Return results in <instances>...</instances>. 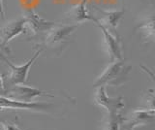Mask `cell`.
<instances>
[{"mask_svg":"<svg viewBox=\"0 0 155 130\" xmlns=\"http://www.w3.org/2000/svg\"><path fill=\"white\" fill-rule=\"evenodd\" d=\"M86 1L87 0H81V2H79L73 7L71 10L69 11V16L68 18L71 21L75 22L76 23H82L87 21H95V18L89 15V13L87 12L86 9Z\"/></svg>","mask_w":155,"mask_h":130,"instance_id":"obj_12","label":"cell"},{"mask_svg":"<svg viewBox=\"0 0 155 130\" xmlns=\"http://www.w3.org/2000/svg\"><path fill=\"white\" fill-rule=\"evenodd\" d=\"M3 50H6V49H3V48L0 47V61L1 60H4L6 57H5V55H4V52H3Z\"/></svg>","mask_w":155,"mask_h":130,"instance_id":"obj_17","label":"cell"},{"mask_svg":"<svg viewBox=\"0 0 155 130\" xmlns=\"http://www.w3.org/2000/svg\"><path fill=\"white\" fill-rule=\"evenodd\" d=\"M5 94H6L5 96H7L9 98L22 101V102H32L36 97H40V96H47V97L51 98L54 97V95L50 94L46 91H42L23 85H13V88L7 90V92Z\"/></svg>","mask_w":155,"mask_h":130,"instance_id":"obj_8","label":"cell"},{"mask_svg":"<svg viewBox=\"0 0 155 130\" xmlns=\"http://www.w3.org/2000/svg\"><path fill=\"white\" fill-rule=\"evenodd\" d=\"M101 14V18L100 20H96L100 25H104L105 27L109 28L110 30H115L117 27L120 20L122 18L125 10H120V11H104V10H99Z\"/></svg>","mask_w":155,"mask_h":130,"instance_id":"obj_11","label":"cell"},{"mask_svg":"<svg viewBox=\"0 0 155 130\" xmlns=\"http://www.w3.org/2000/svg\"><path fill=\"white\" fill-rule=\"evenodd\" d=\"M27 32H31L32 34H38L41 32H48L55 25V22H48L45 18L38 16L34 11H28L25 16Z\"/></svg>","mask_w":155,"mask_h":130,"instance_id":"obj_10","label":"cell"},{"mask_svg":"<svg viewBox=\"0 0 155 130\" xmlns=\"http://www.w3.org/2000/svg\"><path fill=\"white\" fill-rule=\"evenodd\" d=\"M44 49L38 50L34 55L29 59L26 63L22 65H15L11 63L7 58H5L4 61L6 62V64L9 66L10 68V73L8 75V82L11 85H24L27 82L28 78V73L30 70V67L32 64L36 61L37 57L40 55L43 52Z\"/></svg>","mask_w":155,"mask_h":130,"instance_id":"obj_4","label":"cell"},{"mask_svg":"<svg viewBox=\"0 0 155 130\" xmlns=\"http://www.w3.org/2000/svg\"><path fill=\"white\" fill-rule=\"evenodd\" d=\"M0 16H1L2 18L5 17V11H4L3 0H0Z\"/></svg>","mask_w":155,"mask_h":130,"instance_id":"obj_16","label":"cell"},{"mask_svg":"<svg viewBox=\"0 0 155 130\" xmlns=\"http://www.w3.org/2000/svg\"><path fill=\"white\" fill-rule=\"evenodd\" d=\"M4 90V82H3V77L0 75V91Z\"/></svg>","mask_w":155,"mask_h":130,"instance_id":"obj_18","label":"cell"},{"mask_svg":"<svg viewBox=\"0 0 155 130\" xmlns=\"http://www.w3.org/2000/svg\"><path fill=\"white\" fill-rule=\"evenodd\" d=\"M55 105L47 102H22L7 96L0 95V110H26L36 113L51 114Z\"/></svg>","mask_w":155,"mask_h":130,"instance_id":"obj_2","label":"cell"},{"mask_svg":"<svg viewBox=\"0 0 155 130\" xmlns=\"http://www.w3.org/2000/svg\"><path fill=\"white\" fill-rule=\"evenodd\" d=\"M136 29H139L142 33L143 39L153 42L155 38V31H154V18L153 16H150L149 18H145L144 21L140 22Z\"/></svg>","mask_w":155,"mask_h":130,"instance_id":"obj_13","label":"cell"},{"mask_svg":"<svg viewBox=\"0 0 155 130\" xmlns=\"http://www.w3.org/2000/svg\"><path fill=\"white\" fill-rule=\"evenodd\" d=\"M95 103L104 108L108 113L120 112L124 108V101L121 97L113 98L107 94L106 86H98L94 96Z\"/></svg>","mask_w":155,"mask_h":130,"instance_id":"obj_9","label":"cell"},{"mask_svg":"<svg viewBox=\"0 0 155 130\" xmlns=\"http://www.w3.org/2000/svg\"><path fill=\"white\" fill-rule=\"evenodd\" d=\"M131 67L124 63L123 60L111 61L107 66L94 83L95 88L98 86H116L122 85L127 80Z\"/></svg>","mask_w":155,"mask_h":130,"instance_id":"obj_1","label":"cell"},{"mask_svg":"<svg viewBox=\"0 0 155 130\" xmlns=\"http://www.w3.org/2000/svg\"><path fill=\"white\" fill-rule=\"evenodd\" d=\"M79 27V25H59L55 23L45 36V45L52 49H61L67 43L68 39Z\"/></svg>","mask_w":155,"mask_h":130,"instance_id":"obj_3","label":"cell"},{"mask_svg":"<svg viewBox=\"0 0 155 130\" xmlns=\"http://www.w3.org/2000/svg\"><path fill=\"white\" fill-rule=\"evenodd\" d=\"M155 119L154 109L140 108L132 112L127 118H123L120 130H133L140 125L152 123Z\"/></svg>","mask_w":155,"mask_h":130,"instance_id":"obj_6","label":"cell"},{"mask_svg":"<svg viewBox=\"0 0 155 130\" xmlns=\"http://www.w3.org/2000/svg\"><path fill=\"white\" fill-rule=\"evenodd\" d=\"M0 124L2 126V130H21L18 126L16 122H6V120L0 119Z\"/></svg>","mask_w":155,"mask_h":130,"instance_id":"obj_15","label":"cell"},{"mask_svg":"<svg viewBox=\"0 0 155 130\" xmlns=\"http://www.w3.org/2000/svg\"><path fill=\"white\" fill-rule=\"evenodd\" d=\"M26 32V20L24 17L9 22L4 25H0V47L6 49L10 41Z\"/></svg>","mask_w":155,"mask_h":130,"instance_id":"obj_5","label":"cell"},{"mask_svg":"<svg viewBox=\"0 0 155 130\" xmlns=\"http://www.w3.org/2000/svg\"><path fill=\"white\" fill-rule=\"evenodd\" d=\"M108 130H120L121 123H122L123 117L120 114V112H114L108 113Z\"/></svg>","mask_w":155,"mask_h":130,"instance_id":"obj_14","label":"cell"},{"mask_svg":"<svg viewBox=\"0 0 155 130\" xmlns=\"http://www.w3.org/2000/svg\"><path fill=\"white\" fill-rule=\"evenodd\" d=\"M96 25L98 26L104 35L105 45L107 47V51L110 55V59L111 61L115 60H123L122 56V45L121 40L117 34H115L114 30H110L104 25H100L98 22L94 21Z\"/></svg>","mask_w":155,"mask_h":130,"instance_id":"obj_7","label":"cell"}]
</instances>
